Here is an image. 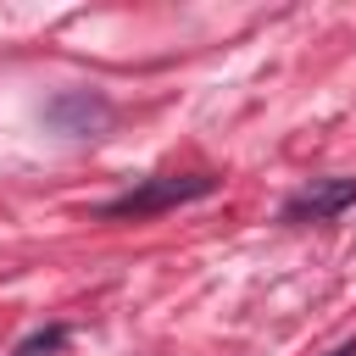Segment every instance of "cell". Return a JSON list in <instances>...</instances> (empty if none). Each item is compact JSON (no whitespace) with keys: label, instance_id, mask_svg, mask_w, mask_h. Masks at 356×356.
Returning a JSON list of instances; mask_svg holds the SVG:
<instances>
[{"label":"cell","instance_id":"obj_3","mask_svg":"<svg viewBox=\"0 0 356 356\" xmlns=\"http://www.w3.org/2000/svg\"><path fill=\"white\" fill-rule=\"evenodd\" d=\"M356 206V178H312L300 184L284 206H278V222L289 228H306V222H334Z\"/></svg>","mask_w":356,"mask_h":356},{"label":"cell","instance_id":"obj_4","mask_svg":"<svg viewBox=\"0 0 356 356\" xmlns=\"http://www.w3.org/2000/svg\"><path fill=\"white\" fill-rule=\"evenodd\" d=\"M67 339H72V328H67V323H50V328H33L28 339H17L11 356H56Z\"/></svg>","mask_w":356,"mask_h":356},{"label":"cell","instance_id":"obj_2","mask_svg":"<svg viewBox=\"0 0 356 356\" xmlns=\"http://www.w3.org/2000/svg\"><path fill=\"white\" fill-rule=\"evenodd\" d=\"M111 117L117 111H111V100L100 89H61V95L44 100V122L56 134H67V139H100L111 128Z\"/></svg>","mask_w":356,"mask_h":356},{"label":"cell","instance_id":"obj_1","mask_svg":"<svg viewBox=\"0 0 356 356\" xmlns=\"http://www.w3.org/2000/svg\"><path fill=\"white\" fill-rule=\"evenodd\" d=\"M217 189H222L217 172H156V178H139L134 189L100 200L95 217H100V222H128V217L139 222V217H161V211H178V206H189V200H206V195H217Z\"/></svg>","mask_w":356,"mask_h":356},{"label":"cell","instance_id":"obj_5","mask_svg":"<svg viewBox=\"0 0 356 356\" xmlns=\"http://www.w3.org/2000/svg\"><path fill=\"white\" fill-rule=\"evenodd\" d=\"M328 356H356V339H345V345H334Z\"/></svg>","mask_w":356,"mask_h":356}]
</instances>
